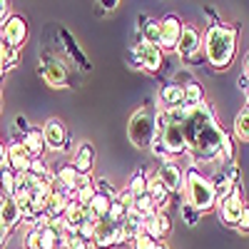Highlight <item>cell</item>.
Masks as SVG:
<instances>
[{
  "instance_id": "52a82bcc",
  "label": "cell",
  "mask_w": 249,
  "mask_h": 249,
  "mask_svg": "<svg viewBox=\"0 0 249 249\" xmlns=\"http://www.w3.org/2000/svg\"><path fill=\"white\" fill-rule=\"evenodd\" d=\"M33 162H35V157H33V155H30V150L25 147V142L13 140V142L8 144V167H10L15 175L28 172Z\"/></svg>"
},
{
  "instance_id": "f546056e",
  "label": "cell",
  "mask_w": 249,
  "mask_h": 249,
  "mask_svg": "<svg viewBox=\"0 0 249 249\" xmlns=\"http://www.w3.org/2000/svg\"><path fill=\"white\" fill-rule=\"evenodd\" d=\"M3 170H8V147L0 144V172Z\"/></svg>"
},
{
  "instance_id": "4fadbf2b",
  "label": "cell",
  "mask_w": 249,
  "mask_h": 249,
  "mask_svg": "<svg viewBox=\"0 0 249 249\" xmlns=\"http://www.w3.org/2000/svg\"><path fill=\"white\" fill-rule=\"evenodd\" d=\"M110 210H112V197L107 192H95V197L88 204V219L95 224L100 219L110 217Z\"/></svg>"
},
{
  "instance_id": "6da1fadb",
  "label": "cell",
  "mask_w": 249,
  "mask_h": 249,
  "mask_svg": "<svg viewBox=\"0 0 249 249\" xmlns=\"http://www.w3.org/2000/svg\"><path fill=\"white\" fill-rule=\"evenodd\" d=\"M184 135H187V155H192L197 162L222 160V142L224 130L207 102L202 105H184Z\"/></svg>"
},
{
  "instance_id": "7402d4cb",
  "label": "cell",
  "mask_w": 249,
  "mask_h": 249,
  "mask_svg": "<svg viewBox=\"0 0 249 249\" xmlns=\"http://www.w3.org/2000/svg\"><path fill=\"white\" fill-rule=\"evenodd\" d=\"M140 33H142V40H147V43L160 48V23H155L152 18H142Z\"/></svg>"
},
{
  "instance_id": "4dcf8cb0",
  "label": "cell",
  "mask_w": 249,
  "mask_h": 249,
  "mask_svg": "<svg viewBox=\"0 0 249 249\" xmlns=\"http://www.w3.org/2000/svg\"><path fill=\"white\" fill-rule=\"evenodd\" d=\"M8 232H10V230H8V227H5L3 222H0V249H3V247H5V242H8Z\"/></svg>"
},
{
  "instance_id": "4316f807",
  "label": "cell",
  "mask_w": 249,
  "mask_h": 249,
  "mask_svg": "<svg viewBox=\"0 0 249 249\" xmlns=\"http://www.w3.org/2000/svg\"><path fill=\"white\" fill-rule=\"evenodd\" d=\"M132 247H135V249H164L157 239H152L150 234H144V232L135 239V244H132Z\"/></svg>"
},
{
  "instance_id": "d4e9b609",
  "label": "cell",
  "mask_w": 249,
  "mask_h": 249,
  "mask_svg": "<svg viewBox=\"0 0 249 249\" xmlns=\"http://www.w3.org/2000/svg\"><path fill=\"white\" fill-rule=\"evenodd\" d=\"M234 132H237V137L239 140H244V142H249V105L237 115V122H234Z\"/></svg>"
},
{
  "instance_id": "ba28073f",
  "label": "cell",
  "mask_w": 249,
  "mask_h": 249,
  "mask_svg": "<svg viewBox=\"0 0 249 249\" xmlns=\"http://www.w3.org/2000/svg\"><path fill=\"white\" fill-rule=\"evenodd\" d=\"M182 30H184V25L179 23L177 15L162 18L160 20V48H167V50L177 48L179 37H182Z\"/></svg>"
},
{
  "instance_id": "f1b7e54d",
  "label": "cell",
  "mask_w": 249,
  "mask_h": 249,
  "mask_svg": "<svg viewBox=\"0 0 249 249\" xmlns=\"http://www.w3.org/2000/svg\"><path fill=\"white\" fill-rule=\"evenodd\" d=\"M237 230L244 232V234H249V204H244L242 217H239V222H237Z\"/></svg>"
},
{
  "instance_id": "9c48e42d",
  "label": "cell",
  "mask_w": 249,
  "mask_h": 249,
  "mask_svg": "<svg viewBox=\"0 0 249 249\" xmlns=\"http://www.w3.org/2000/svg\"><path fill=\"white\" fill-rule=\"evenodd\" d=\"M157 179L167 187V192H179L184 190V172L177 167V164L170 160V162H162L160 164V170H157Z\"/></svg>"
},
{
  "instance_id": "d6986e66",
  "label": "cell",
  "mask_w": 249,
  "mask_h": 249,
  "mask_svg": "<svg viewBox=\"0 0 249 249\" xmlns=\"http://www.w3.org/2000/svg\"><path fill=\"white\" fill-rule=\"evenodd\" d=\"M20 219H23V210H20V204L15 202V197H5L3 202H0V222L10 230V227L18 224Z\"/></svg>"
},
{
  "instance_id": "83f0119b",
  "label": "cell",
  "mask_w": 249,
  "mask_h": 249,
  "mask_svg": "<svg viewBox=\"0 0 249 249\" xmlns=\"http://www.w3.org/2000/svg\"><path fill=\"white\" fill-rule=\"evenodd\" d=\"M182 217L187 219V224H197V219H199V212H197V210H192V207L184 202V207H182Z\"/></svg>"
},
{
  "instance_id": "5bb4252c",
  "label": "cell",
  "mask_w": 249,
  "mask_h": 249,
  "mask_svg": "<svg viewBox=\"0 0 249 249\" xmlns=\"http://www.w3.org/2000/svg\"><path fill=\"white\" fill-rule=\"evenodd\" d=\"M25 35H28V25H25V20L20 18V15H10V18L5 20V25H3V37L8 40V43H10L13 48H18V45L25 40Z\"/></svg>"
},
{
  "instance_id": "9a60e30c",
  "label": "cell",
  "mask_w": 249,
  "mask_h": 249,
  "mask_svg": "<svg viewBox=\"0 0 249 249\" xmlns=\"http://www.w3.org/2000/svg\"><path fill=\"white\" fill-rule=\"evenodd\" d=\"M144 234H150L152 239H164L170 234V217L164 214V212H157L152 217L144 219Z\"/></svg>"
},
{
  "instance_id": "1f68e13d",
  "label": "cell",
  "mask_w": 249,
  "mask_h": 249,
  "mask_svg": "<svg viewBox=\"0 0 249 249\" xmlns=\"http://www.w3.org/2000/svg\"><path fill=\"white\" fill-rule=\"evenodd\" d=\"M5 197H10V195H8V190H5V184H3V179H0V202H3Z\"/></svg>"
},
{
  "instance_id": "836d02e7",
  "label": "cell",
  "mask_w": 249,
  "mask_h": 249,
  "mask_svg": "<svg viewBox=\"0 0 249 249\" xmlns=\"http://www.w3.org/2000/svg\"><path fill=\"white\" fill-rule=\"evenodd\" d=\"M244 75L249 77V55H247V60H244Z\"/></svg>"
},
{
  "instance_id": "8992f818",
  "label": "cell",
  "mask_w": 249,
  "mask_h": 249,
  "mask_svg": "<svg viewBox=\"0 0 249 249\" xmlns=\"http://www.w3.org/2000/svg\"><path fill=\"white\" fill-rule=\"evenodd\" d=\"M135 60L137 65L150 70V72H157L162 68V50L152 43H147V40H140V43L135 45Z\"/></svg>"
},
{
  "instance_id": "7a4b0ae2",
  "label": "cell",
  "mask_w": 249,
  "mask_h": 249,
  "mask_svg": "<svg viewBox=\"0 0 249 249\" xmlns=\"http://www.w3.org/2000/svg\"><path fill=\"white\" fill-rule=\"evenodd\" d=\"M204 53L217 70H224L237 55V25H212L204 35Z\"/></svg>"
},
{
  "instance_id": "8fae6325",
  "label": "cell",
  "mask_w": 249,
  "mask_h": 249,
  "mask_svg": "<svg viewBox=\"0 0 249 249\" xmlns=\"http://www.w3.org/2000/svg\"><path fill=\"white\" fill-rule=\"evenodd\" d=\"M162 110H177V107H184L187 105V97H184V88L177 85V82H170V85H164L157 95Z\"/></svg>"
},
{
  "instance_id": "7c38bea8",
  "label": "cell",
  "mask_w": 249,
  "mask_h": 249,
  "mask_svg": "<svg viewBox=\"0 0 249 249\" xmlns=\"http://www.w3.org/2000/svg\"><path fill=\"white\" fill-rule=\"evenodd\" d=\"M43 135H45V144L50 150H57L62 152L65 150V144H68V135H65V127H62V122L60 120H48L45 122V127H43Z\"/></svg>"
},
{
  "instance_id": "cb8c5ba5",
  "label": "cell",
  "mask_w": 249,
  "mask_h": 249,
  "mask_svg": "<svg viewBox=\"0 0 249 249\" xmlns=\"http://www.w3.org/2000/svg\"><path fill=\"white\" fill-rule=\"evenodd\" d=\"M127 192L137 199V197H142V195H147V177H144L142 172H137V175H132L130 177V182H127Z\"/></svg>"
},
{
  "instance_id": "484cf974",
  "label": "cell",
  "mask_w": 249,
  "mask_h": 249,
  "mask_svg": "<svg viewBox=\"0 0 249 249\" xmlns=\"http://www.w3.org/2000/svg\"><path fill=\"white\" fill-rule=\"evenodd\" d=\"M184 97H187V105H202V102H204V92H202L199 82H187Z\"/></svg>"
},
{
  "instance_id": "e575fe53",
  "label": "cell",
  "mask_w": 249,
  "mask_h": 249,
  "mask_svg": "<svg viewBox=\"0 0 249 249\" xmlns=\"http://www.w3.org/2000/svg\"><path fill=\"white\" fill-rule=\"evenodd\" d=\"M3 72H5V70H3V65H0V75H3Z\"/></svg>"
},
{
  "instance_id": "d6a6232c",
  "label": "cell",
  "mask_w": 249,
  "mask_h": 249,
  "mask_svg": "<svg viewBox=\"0 0 249 249\" xmlns=\"http://www.w3.org/2000/svg\"><path fill=\"white\" fill-rule=\"evenodd\" d=\"M5 8H8V3H5V0H0V18H3V13H5Z\"/></svg>"
},
{
  "instance_id": "44dd1931",
  "label": "cell",
  "mask_w": 249,
  "mask_h": 249,
  "mask_svg": "<svg viewBox=\"0 0 249 249\" xmlns=\"http://www.w3.org/2000/svg\"><path fill=\"white\" fill-rule=\"evenodd\" d=\"M25 147L30 150V155L37 160L40 155H43V150L48 147V144H45V135H43V130H30L28 135H25Z\"/></svg>"
},
{
  "instance_id": "5b68a950",
  "label": "cell",
  "mask_w": 249,
  "mask_h": 249,
  "mask_svg": "<svg viewBox=\"0 0 249 249\" xmlns=\"http://www.w3.org/2000/svg\"><path fill=\"white\" fill-rule=\"evenodd\" d=\"M242 210H244V199H242V187L237 184L234 190L227 195V199L219 202V217H222L224 224L237 227V222L242 217Z\"/></svg>"
},
{
  "instance_id": "ac0fdd59",
  "label": "cell",
  "mask_w": 249,
  "mask_h": 249,
  "mask_svg": "<svg viewBox=\"0 0 249 249\" xmlns=\"http://www.w3.org/2000/svg\"><path fill=\"white\" fill-rule=\"evenodd\" d=\"M62 217H65V222H68V227H70L72 232H77L82 224L90 222V219H88V207L80 204V202H75V199L68 204V210H65V214H62Z\"/></svg>"
},
{
  "instance_id": "ffe728a7",
  "label": "cell",
  "mask_w": 249,
  "mask_h": 249,
  "mask_svg": "<svg viewBox=\"0 0 249 249\" xmlns=\"http://www.w3.org/2000/svg\"><path fill=\"white\" fill-rule=\"evenodd\" d=\"M147 195L155 199V204H157V207H167V202H170V192H167V187H164V184L157 179V175L147 179Z\"/></svg>"
},
{
  "instance_id": "603a6c76",
  "label": "cell",
  "mask_w": 249,
  "mask_h": 249,
  "mask_svg": "<svg viewBox=\"0 0 249 249\" xmlns=\"http://www.w3.org/2000/svg\"><path fill=\"white\" fill-rule=\"evenodd\" d=\"M132 212H137L142 219H147V217L157 214V204H155V199H152L150 195H142V197L135 199V210H132Z\"/></svg>"
},
{
  "instance_id": "30bf717a",
  "label": "cell",
  "mask_w": 249,
  "mask_h": 249,
  "mask_svg": "<svg viewBox=\"0 0 249 249\" xmlns=\"http://www.w3.org/2000/svg\"><path fill=\"white\" fill-rule=\"evenodd\" d=\"M202 48V40H199V33L195 25H184L182 30V37H179V43H177V53L182 60H195L197 53Z\"/></svg>"
},
{
  "instance_id": "2e32d148",
  "label": "cell",
  "mask_w": 249,
  "mask_h": 249,
  "mask_svg": "<svg viewBox=\"0 0 249 249\" xmlns=\"http://www.w3.org/2000/svg\"><path fill=\"white\" fill-rule=\"evenodd\" d=\"M43 77L48 80V85L62 88L68 82V70H65V65H62L60 60L50 57V60H45V65H43Z\"/></svg>"
},
{
  "instance_id": "3957f363",
  "label": "cell",
  "mask_w": 249,
  "mask_h": 249,
  "mask_svg": "<svg viewBox=\"0 0 249 249\" xmlns=\"http://www.w3.org/2000/svg\"><path fill=\"white\" fill-rule=\"evenodd\" d=\"M184 199L187 204L192 207V210L197 212H207V210H212L214 202H217V192H214V184L207 179L199 170H190V172H184Z\"/></svg>"
},
{
  "instance_id": "277c9868",
  "label": "cell",
  "mask_w": 249,
  "mask_h": 249,
  "mask_svg": "<svg viewBox=\"0 0 249 249\" xmlns=\"http://www.w3.org/2000/svg\"><path fill=\"white\" fill-rule=\"evenodd\" d=\"M127 135H130V140L137 144V147H147V144L155 142V120H152V115H150L147 107H140L130 117Z\"/></svg>"
},
{
  "instance_id": "e0dca14e",
  "label": "cell",
  "mask_w": 249,
  "mask_h": 249,
  "mask_svg": "<svg viewBox=\"0 0 249 249\" xmlns=\"http://www.w3.org/2000/svg\"><path fill=\"white\" fill-rule=\"evenodd\" d=\"M92 164H95V150H92V144H90V142H82V144H80V150L75 152L72 167L77 170V175L88 177L90 170H92Z\"/></svg>"
}]
</instances>
